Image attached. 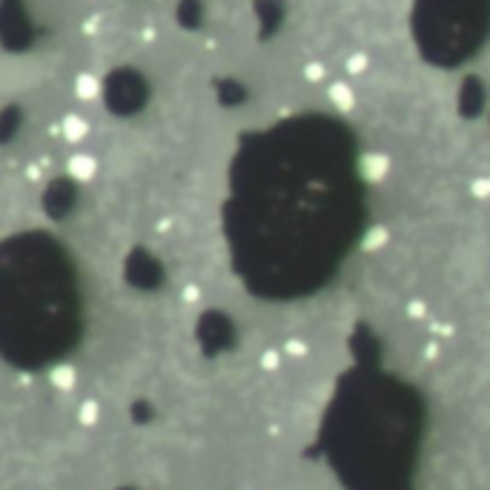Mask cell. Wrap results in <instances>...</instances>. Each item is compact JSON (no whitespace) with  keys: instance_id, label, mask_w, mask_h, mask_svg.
<instances>
[{"instance_id":"cell-4","label":"cell","mask_w":490,"mask_h":490,"mask_svg":"<svg viewBox=\"0 0 490 490\" xmlns=\"http://www.w3.org/2000/svg\"><path fill=\"white\" fill-rule=\"evenodd\" d=\"M364 66H367V57H364V55H352L350 61H347V69H350V72H361Z\"/></svg>"},{"instance_id":"cell-5","label":"cell","mask_w":490,"mask_h":490,"mask_svg":"<svg viewBox=\"0 0 490 490\" xmlns=\"http://www.w3.org/2000/svg\"><path fill=\"white\" fill-rule=\"evenodd\" d=\"M304 75L310 77V81H319V77L324 75V69H321V64H310V66L304 69Z\"/></svg>"},{"instance_id":"cell-2","label":"cell","mask_w":490,"mask_h":490,"mask_svg":"<svg viewBox=\"0 0 490 490\" xmlns=\"http://www.w3.org/2000/svg\"><path fill=\"white\" fill-rule=\"evenodd\" d=\"M330 101L336 104L339 109H350L356 97H352V89H350L347 84H332V86H330Z\"/></svg>"},{"instance_id":"cell-3","label":"cell","mask_w":490,"mask_h":490,"mask_svg":"<svg viewBox=\"0 0 490 490\" xmlns=\"http://www.w3.org/2000/svg\"><path fill=\"white\" fill-rule=\"evenodd\" d=\"M72 169H75L77 178H89V175H92V161H75Z\"/></svg>"},{"instance_id":"cell-1","label":"cell","mask_w":490,"mask_h":490,"mask_svg":"<svg viewBox=\"0 0 490 490\" xmlns=\"http://www.w3.org/2000/svg\"><path fill=\"white\" fill-rule=\"evenodd\" d=\"M57 272L41 270H0V301H3V319L12 324L23 310V327H35L44 332V316L55 324V316L66 312V287L55 284Z\"/></svg>"}]
</instances>
